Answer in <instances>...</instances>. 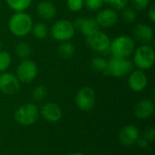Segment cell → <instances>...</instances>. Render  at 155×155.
<instances>
[{
  "label": "cell",
  "mask_w": 155,
  "mask_h": 155,
  "mask_svg": "<svg viewBox=\"0 0 155 155\" xmlns=\"http://www.w3.org/2000/svg\"><path fill=\"white\" fill-rule=\"evenodd\" d=\"M8 29L16 37H25L29 35L34 25L32 16L25 12H15L8 19Z\"/></svg>",
  "instance_id": "obj_1"
},
{
  "label": "cell",
  "mask_w": 155,
  "mask_h": 155,
  "mask_svg": "<svg viewBox=\"0 0 155 155\" xmlns=\"http://www.w3.org/2000/svg\"><path fill=\"white\" fill-rule=\"evenodd\" d=\"M135 41L131 35H121L111 41L109 52L112 57L129 58L135 50Z\"/></svg>",
  "instance_id": "obj_2"
},
{
  "label": "cell",
  "mask_w": 155,
  "mask_h": 155,
  "mask_svg": "<svg viewBox=\"0 0 155 155\" xmlns=\"http://www.w3.org/2000/svg\"><path fill=\"white\" fill-rule=\"evenodd\" d=\"M133 64L137 69L149 70L155 63V52L153 47L149 44L141 45L135 48L133 54Z\"/></svg>",
  "instance_id": "obj_3"
},
{
  "label": "cell",
  "mask_w": 155,
  "mask_h": 155,
  "mask_svg": "<svg viewBox=\"0 0 155 155\" xmlns=\"http://www.w3.org/2000/svg\"><path fill=\"white\" fill-rule=\"evenodd\" d=\"M75 32L73 22L67 19H59L52 25L51 28H49L51 37L59 43L71 41L74 38Z\"/></svg>",
  "instance_id": "obj_4"
},
{
  "label": "cell",
  "mask_w": 155,
  "mask_h": 155,
  "mask_svg": "<svg viewBox=\"0 0 155 155\" xmlns=\"http://www.w3.org/2000/svg\"><path fill=\"white\" fill-rule=\"evenodd\" d=\"M134 64L128 58L111 57L107 60V68L104 73L114 78H123L127 76L134 70Z\"/></svg>",
  "instance_id": "obj_5"
},
{
  "label": "cell",
  "mask_w": 155,
  "mask_h": 155,
  "mask_svg": "<svg viewBox=\"0 0 155 155\" xmlns=\"http://www.w3.org/2000/svg\"><path fill=\"white\" fill-rule=\"evenodd\" d=\"M39 117V109L33 103H26L20 105L15 112L14 118L15 122L24 126L34 124Z\"/></svg>",
  "instance_id": "obj_6"
},
{
  "label": "cell",
  "mask_w": 155,
  "mask_h": 155,
  "mask_svg": "<svg viewBox=\"0 0 155 155\" xmlns=\"http://www.w3.org/2000/svg\"><path fill=\"white\" fill-rule=\"evenodd\" d=\"M38 74V67L35 61L32 59L21 60L19 64L16 67L15 75L20 83L22 84H30L32 83Z\"/></svg>",
  "instance_id": "obj_7"
},
{
  "label": "cell",
  "mask_w": 155,
  "mask_h": 155,
  "mask_svg": "<svg viewBox=\"0 0 155 155\" xmlns=\"http://www.w3.org/2000/svg\"><path fill=\"white\" fill-rule=\"evenodd\" d=\"M87 46L93 51L98 54H104L109 52L111 38L110 36L102 30H98L91 35L85 37Z\"/></svg>",
  "instance_id": "obj_8"
},
{
  "label": "cell",
  "mask_w": 155,
  "mask_h": 155,
  "mask_svg": "<svg viewBox=\"0 0 155 155\" xmlns=\"http://www.w3.org/2000/svg\"><path fill=\"white\" fill-rule=\"evenodd\" d=\"M96 100L95 93L89 86L82 87L76 94L75 104L82 111H90L94 106Z\"/></svg>",
  "instance_id": "obj_9"
},
{
  "label": "cell",
  "mask_w": 155,
  "mask_h": 155,
  "mask_svg": "<svg viewBox=\"0 0 155 155\" xmlns=\"http://www.w3.org/2000/svg\"><path fill=\"white\" fill-rule=\"evenodd\" d=\"M99 28L108 29L114 27L119 21L118 11L114 10L112 7L102 8L97 11V15L94 17Z\"/></svg>",
  "instance_id": "obj_10"
},
{
  "label": "cell",
  "mask_w": 155,
  "mask_h": 155,
  "mask_svg": "<svg viewBox=\"0 0 155 155\" xmlns=\"http://www.w3.org/2000/svg\"><path fill=\"white\" fill-rule=\"evenodd\" d=\"M20 88L21 83L15 74L9 72H4L0 74V91L3 94L13 95L17 94Z\"/></svg>",
  "instance_id": "obj_11"
},
{
  "label": "cell",
  "mask_w": 155,
  "mask_h": 155,
  "mask_svg": "<svg viewBox=\"0 0 155 155\" xmlns=\"http://www.w3.org/2000/svg\"><path fill=\"white\" fill-rule=\"evenodd\" d=\"M148 84V77L143 70H133L128 74V85L135 93L143 92Z\"/></svg>",
  "instance_id": "obj_12"
},
{
  "label": "cell",
  "mask_w": 155,
  "mask_h": 155,
  "mask_svg": "<svg viewBox=\"0 0 155 155\" xmlns=\"http://www.w3.org/2000/svg\"><path fill=\"white\" fill-rule=\"evenodd\" d=\"M73 24L75 31L80 32L85 37L100 29L94 17H78L73 22Z\"/></svg>",
  "instance_id": "obj_13"
},
{
  "label": "cell",
  "mask_w": 155,
  "mask_h": 155,
  "mask_svg": "<svg viewBox=\"0 0 155 155\" xmlns=\"http://www.w3.org/2000/svg\"><path fill=\"white\" fill-rule=\"evenodd\" d=\"M133 38L134 41L141 43L142 45L149 44L153 41L154 36L153 29L147 24H137L133 29Z\"/></svg>",
  "instance_id": "obj_14"
},
{
  "label": "cell",
  "mask_w": 155,
  "mask_h": 155,
  "mask_svg": "<svg viewBox=\"0 0 155 155\" xmlns=\"http://www.w3.org/2000/svg\"><path fill=\"white\" fill-rule=\"evenodd\" d=\"M119 142L124 146H132L136 143L137 140L140 138L139 129L133 124L126 125L119 133Z\"/></svg>",
  "instance_id": "obj_15"
},
{
  "label": "cell",
  "mask_w": 155,
  "mask_h": 155,
  "mask_svg": "<svg viewBox=\"0 0 155 155\" xmlns=\"http://www.w3.org/2000/svg\"><path fill=\"white\" fill-rule=\"evenodd\" d=\"M41 115L42 117L49 123H57L61 120L63 112L61 107L55 103H46L41 108Z\"/></svg>",
  "instance_id": "obj_16"
},
{
  "label": "cell",
  "mask_w": 155,
  "mask_h": 155,
  "mask_svg": "<svg viewBox=\"0 0 155 155\" xmlns=\"http://www.w3.org/2000/svg\"><path fill=\"white\" fill-rule=\"evenodd\" d=\"M37 15L45 21H50L56 15L57 9L55 5L50 0H41L36 5Z\"/></svg>",
  "instance_id": "obj_17"
},
{
  "label": "cell",
  "mask_w": 155,
  "mask_h": 155,
  "mask_svg": "<svg viewBox=\"0 0 155 155\" xmlns=\"http://www.w3.org/2000/svg\"><path fill=\"white\" fill-rule=\"evenodd\" d=\"M134 112L137 118L142 120L148 119L154 113V103L150 99H142L135 104Z\"/></svg>",
  "instance_id": "obj_18"
},
{
  "label": "cell",
  "mask_w": 155,
  "mask_h": 155,
  "mask_svg": "<svg viewBox=\"0 0 155 155\" xmlns=\"http://www.w3.org/2000/svg\"><path fill=\"white\" fill-rule=\"evenodd\" d=\"M57 53L60 57L64 59H70L75 54V47L71 41L60 43L57 48Z\"/></svg>",
  "instance_id": "obj_19"
},
{
  "label": "cell",
  "mask_w": 155,
  "mask_h": 155,
  "mask_svg": "<svg viewBox=\"0 0 155 155\" xmlns=\"http://www.w3.org/2000/svg\"><path fill=\"white\" fill-rule=\"evenodd\" d=\"M32 52L33 51L31 45L25 41H21L17 43L15 47V54L21 60L30 58V56L32 55Z\"/></svg>",
  "instance_id": "obj_20"
},
{
  "label": "cell",
  "mask_w": 155,
  "mask_h": 155,
  "mask_svg": "<svg viewBox=\"0 0 155 155\" xmlns=\"http://www.w3.org/2000/svg\"><path fill=\"white\" fill-rule=\"evenodd\" d=\"M7 6L14 12H25L32 5L33 0H5Z\"/></svg>",
  "instance_id": "obj_21"
},
{
  "label": "cell",
  "mask_w": 155,
  "mask_h": 155,
  "mask_svg": "<svg viewBox=\"0 0 155 155\" xmlns=\"http://www.w3.org/2000/svg\"><path fill=\"white\" fill-rule=\"evenodd\" d=\"M31 33L33 34L35 38L43 40L46 38L49 35V27L44 22H38L36 24H34Z\"/></svg>",
  "instance_id": "obj_22"
},
{
  "label": "cell",
  "mask_w": 155,
  "mask_h": 155,
  "mask_svg": "<svg viewBox=\"0 0 155 155\" xmlns=\"http://www.w3.org/2000/svg\"><path fill=\"white\" fill-rule=\"evenodd\" d=\"M90 66L94 71L104 74L107 68V59L101 55L94 56L92 58L90 62Z\"/></svg>",
  "instance_id": "obj_23"
},
{
  "label": "cell",
  "mask_w": 155,
  "mask_h": 155,
  "mask_svg": "<svg viewBox=\"0 0 155 155\" xmlns=\"http://www.w3.org/2000/svg\"><path fill=\"white\" fill-rule=\"evenodd\" d=\"M121 18L125 24H134L136 21L137 14L136 10H134L133 7H125L121 11Z\"/></svg>",
  "instance_id": "obj_24"
},
{
  "label": "cell",
  "mask_w": 155,
  "mask_h": 155,
  "mask_svg": "<svg viewBox=\"0 0 155 155\" xmlns=\"http://www.w3.org/2000/svg\"><path fill=\"white\" fill-rule=\"evenodd\" d=\"M12 64V55L7 51L0 50V74L6 72Z\"/></svg>",
  "instance_id": "obj_25"
},
{
  "label": "cell",
  "mask_w": 155,
  "mask_h": 155,
  "mask_svg": "<svg viewBox=\"0 0 155 155\" xmlns=\"http://www.w3.org/2000/svg\"><path fill=\"white\" fill-rule=\"evenodd\" d=\"M46 95H47V89L45 88V86L42 84L36 85L32 91V97L36 102L43 101L46 97Z\"/></svg>",
  "instance_id": "obj_26"
},
{
  "label": "cell",
  "mask_w": 155,
  "mask_h": 155,
  "mask_svg": "<svg viewBox=\"0 0 155 155\" xmlns=\"http://www.w3.org/2000/svg\"><path fill=\"white\" fill-rule=\"evenodd\" d=\"M104 0H84V6L93 12H97L104 7Z\"/></svg>",
  "instance_id": "obj_27"
},
{
  "label": "cell",
  "mask_w": 155,
  "mask_h": 155,
  "mask_svg": "<svg viewBox=\"0 0 155 155\" xmlns=\"http://www.w3.org/2000/svg\"><path fill=\"white\" fill-rule=\"evenodd\" d=\"M65 5L68 10L74 13L80 12L84 6V0H66Z\"/></svg>",
  "instance_id": "obj_28"
},
{
  "label": "cell",
  "mask_w": 155,
  "mask_h": 155,
  "mask_svg": "<svg viewBox=\"0 0 155 155\" xmlns=\"http://www.w3.org/2000/svg\"><path fill=\"white\" fill-rule=\"evenodd\" d=\"M130 0H108V5L116 11H122L127 7Z\"/></svg>",
  "instance_id": "obj_29"
},
{
  "label": "cell",
  "mask_w": 155,
  "mask_h": 155,
  "mask_svg": "<svg viewBox=\"0 0 155 155\" xmlns=\"http://www.w3.org/2000/svg\"><path fill=\"white\" fill-rule=\"evenodd\" d=\"M151 0H130L129 3H131L133 8L134 10L143 11L149 7Z\"/></svg>",
  "instance_id": "obj_30"
},
{
  "label": "cell",
  "mask_w": 155,
  "mask_h": 155,
  "mask_svg": "<svg viewBox=\"0 0 155 155\" xmlns=\"http://www.w3.org/2000/svg\"><path fill=\"white\" fill-rule=\"evenodd\" d=\"M143 138L146 139L149 143H153L155 139V129L153 127L147 128L143 133Z\"/></svg>",
  "instance_id": "obj_31"
},
{
  "label": "cell",
  "mask_w": 155,
  "mask_h": 155,
  "mask_svg": "<svg viewBox=\"0 0 155 155\" xmlns=\"http://www.w3.org/2000/svg\"><path fill=\"white\" fill-rule=\"evenodd\" d=\"M147 17L148 19L150 20L151 23L154 24L155 23V5H153L150 6V8L148 9V12H147Z\"/></svg>",
  "instance_id": "obj_32"
},
{
  "label": "cell",
  "mask_w": 155,
  "mask_h": 155,
  "mask_svg": "<svg viewBox=\"0 0 155 155\" xmlns=\"http://www.w3.org/2000/svg\"><path fill=\"white\" fill-rule=\"evenodd\" d=\"M135 144H137V146L141 149H146L149 145V142L143 137V138H139Z\"/></svg>",
  "instance_id": "obj_33"
},
{
  "label": "cell",
  "mask_w": 155,
  "mask_h": 155,
  "mask_svg": "<svg viewBox=\"0 0 155 155\" xmlns=\"http://www.w3.org/2000/svg\"><path fill=\"white\" fill-rule=\"evenodd\" d=\"M70 155H84V153H72V154Z\"/></svg>",
  "instance_id": "obj_34"
},
{
  "label": "cell",
  "mask_w": 155,
  "mask_h": 155,
  "mask_svg": "<svg viewBox=\"0 0 155 155\" xmlns=\"http://www.w3.org/2000/svg\"><path fill=\"white\" fill-rule=\"evenodd\" d=\"M104 4H107L108 3V0H104Z\"/></svg>",
  "instance_id": "obj_35"
},
{
  "label": "cell",
  "mask_w": 155,
  "mask_h": 155,
  "mask_svg": "<svg viewBox=\"0 0 155 155\" xmlns=\"http://www.w3.org/2000/svg\"><path fill=\"white\" fill-rule=\"evenodd\" d=\"M1 48H2V43H1V41H0V50H1Z\"/></svg>",
  "instance_id": "obj_36"
},
{
  "label": "cell",
  "mask_w": 155,
  "mask_h": 155,
  "mask_svg": "<svg viewBox=\"0 0 155 155\" xmlns=\"http://www.w3.org/2000/svg\"><path fill=\"white\" fill-rule=\"evenodd\" d=\"M0 7H1V3H0Z\"/></svg>",
  "instance_id": "obj_37"
}]
</instances>
